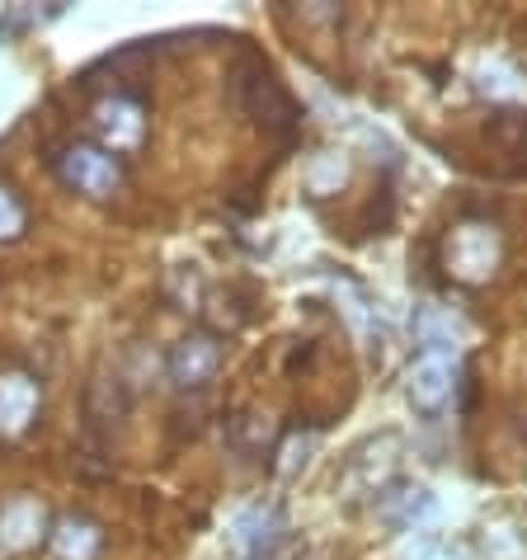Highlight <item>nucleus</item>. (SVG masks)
Segmentation results:
<instances>
[{
    "label": "nucleus",
    "mask_w": 527,
    "mask_h": 560,
    "mask_svg": "<svg viewBox=\"0 0 527 560\" xmlns=\"http://www.w3.org/2000/svg\"><path fill=\"white\" fill-rule=\"evenodd\" d=\"M216 368H222V345L208 335H189L179 339L175 353H169V377L179 386H203L216 377Z\"/></svg>",
    "instance_id": "5"
},
{
    "label": "nucleus",
    "mask_w": 527,
    "mask_h": 560,
    "mask_svg": "<svg viewBox=\"0 0 527 560\" xmlns=\"http://www.w3.org/2000/svg\"><path fill=\"white\" fill-rule=\"evenodd\" d=\"M231 95H236V104L255 122H264V128L288 132L292 122H297V104H292V95L283 90V81L273 75L269 61H259L255 52H241L236 71H231Z\"/></svg>",
    "instance_id": "1"
},
{
    "label": "nucleus",
    "mask_w": 527,
    "mask_h": 560,
    "mask_svg": "<svg viewBox=\"0 0 527 560\" xmlns=\"http://www.w3.org/2000/svg\"><path fill=\"white\" fill-rule=\"evenodd\" d=\"M447 264H453L457 278H467V283H480V278L494 273V264H500V236H494L490 226H457L453 245H447Z\"/></svg>",
    "instance_id": "3"
},
{
    "label": "nucleus",
    "mask_w": 527,
    "mask_h": 560,
    "mask_svg": "<svg viewBox=\"0 0 527 560\" xmlns=\"http://www.w3.org/2000/svg\"><path fill=\"white\" fill-rule=\"evenodd\" d=\"M453 358L447 353H424L420 363L410 368V400L420 410H443L453 400Z\"/></svg>",
    "instance_id": "6"
},
{
    "label": "nucleus",
    "mask_w": 527,
    "mask_h": 560,
    "mask_svg": "<svg viewBox=\"0 0 527 560\" xmlns=\"http://www.w3.org/2000/svg\"><path fill=\"white\" fill-rule=\"evenodd\" d=\"M52 165H57V175L71 184L75 194H90V198H108L118 189V179H122V170H118V155L114 151H104V147H61L52 155Z\"/></svg>",
    "instance_id": "2"
},
{
    "label": "nucleus",
    "mask_w": 527,
    "mask_h": 560,
    "mask_svg": "<svg viewBox=\"0 0 527 560\" xmlns=\"http://www.w3.org/2000/svg\"><path fill=\"white\" fill-rule=\"evenodd\" d=\"M38 392L28 377H0V429H24L34 419Z\"/></svg>",
    "instance_id": "7"
},
{
    "label": "nucleus",
    "mask_w": 527,
    "mask_h": 560,
    "mask_svg": "<svg viewBox=\"0 0 527 560\" xmlns=\"http://www.w3.org/2000/svg\"><path fill=\"white\" fill-rule=\"evenodd\" d=\"M24 226H28V212L20 203V194H14L10 184H0V241L24 236Z\"/></svg>",
    "instance_id": "9"
},
{
    "label": "nucleus",
    "mask_w": 527,
    "mask_h": 560,
    "mask_svg": "<svg viewBox=\"0 0 527 560\" xmlns=\"http://www.w3.org/2000/svg\"><path fill=\"white\" fill-rule=\"evenodd\" d=\"M57 551L67 556V560H95V551H99V533L90 523H81V518H67L57 527Z\"/></svg>",
    "instance_id": "8"
},
{
    "label": "nucleus",
    "mask_w": 527,
    "mask_h": 560,
    "mask_svg": "<svg viewBox=\"0 0 527 560\" xmlns=\"http://www.w3.org/2000/svg\"><path fill=\"white\" fill-rule=\"evenodd\" d=\"M95 128H99V137L108 142V151H132L137 142H142V132H147L142 104L128 100V95H108V100H99V108H95Z\"/></svg>",
    "instance_id": "4"
}]
</instances>
